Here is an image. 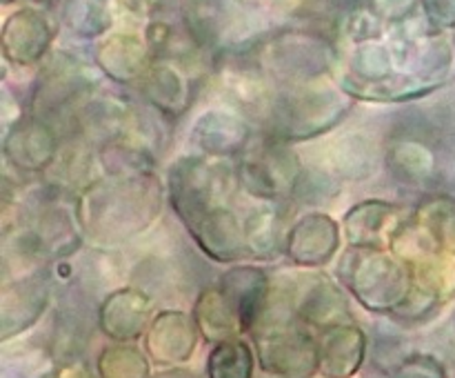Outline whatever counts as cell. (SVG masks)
Masks as SVG:
<instances>
[{"mask_svg": "<svg viewBox=\"0 0 455 378\" xmlns=\"http://www.w3.org/2000/svg\"><path fill=\"white\" fill-rule=\"evenodd\" d=\"M260 367L278 378H311L318 374V338L293 314L291 301L284 311L265 307V314L251 329Z\"/></svg>", "mask_w": 455, "mask_h": 378, "instance_id": "cell-1", "label": "cell"}, {"mask_svg": "<svg viewBox=\"0 0 455 378\" xmlns=\"http://www.w3.org/2000/svg\"><path fill=\"white\" fill-rule=\"evenodd\" d=\"M340 278L360 305L378 314H394L413 287L411 267L373 247L351 252L342 261Z\"/></svg>", "mask_w": 455, "mask_h": 378, "instance_id": "cell-2", "label": "cell"}, {"mask_svg": "<svg viewBox=\"0 0 455 378\" xmlns=\"http://www.w3.org/2000/svg\"><path fill=\"white\" fill-rule=\"evenodd\" d=\"M367 356V336L354 323L333 325L318 334V374L323 378H351Z\"/></svg>", "mask_w": 455, "mask_h": 378, "instance_id": "cell-3", "label": "cell"}, {"mask_svg": "<svg viewBox=\"0 0 455 378\" xmlns=\"http://www.w3.org/2000/svg\"><path fill=\"white\" fill-rule=\"evenodd\" d=\"M198 325L182 311H160L145 336L147 354L158 365H180L194 356Z\"/></svg>", "mask_w": 455, "mask_h": 378, "instance_id": "cell-4", "label": "cell"}, {"mask_svg": "<svg viewBox=\"0 0 455 378\" xmlns=\"http://www.w3.org/2000/svg\"><path fill=\"white\" fill-rule=\"evenodd\" d=\"M291 301L293 314L307 327L327 329L333 325L351 323V311L347 305V298L342 296L340 289L324 276H311L309 283L300 287Z\"/></svg>", "mask_w": 455, "mask_h": 378, "instance_id": "cell-5", "label": "cell"}, {"mask_svg": "<svg viewBox=\"0 0 455 378\" xmlns=\"http://www.w3.org/2000/svg\"><path fill=\"white\" fill-rule=\"evenodd\" d=\"M151 301L140 289H116L100 305V329L116 342L136 341L149 329Z\"/></svg>", "mask_w": 455, "mask_h": 378, "instance_id": "cell-6", "label": "cell"}, {"mask_svg": "<svg viewBox=\"0 0 455 378\" xmlns=\"http://www.w3.org/2000/svg\"><path fill=\"white\" fill-rule=\"evenodd\" d=\"M218 287L234 305L240 325H243V332H251L265 314L267 302H269V276L258 267H235V269L225 271L220 276Z\"/></svg>", "mask_w": 455, "mask_h": 378, "instance_id": "cell-7", "label": "cell"}, {"mask_svg": "<svg viewBox=\"0 0 455 378\" xmlns=\"http://www.w3.org/2000/svg\"><path fill=\"white\" fill-rule=\"evenodd\" d=\"M336 249L338 227L324 216H311L289 234L284 252L296 265L320 267L331 261Z\"/></svg>", "mask_w": 455, "mask_h": 378, "instance_id": "cell-8", "label": "cell"}, {"mask_svg": "<svg viewBox=\"0 0 455 378\" xmlns=\"http://www.w3.org/2000/svg\"><path fill=\"white\" fill-rule=\"evenodd\" d=\"M49 301L47 285L40 278L20 280L16 287H4L3 294V338L25 332L40 318Z\"/></svg>", "mask_w": 455, "mask_h": 378, "instance_id": "cell-9", "label": "cell"}, {"mask_svg": "<svg viewBox=\"0 0 455 378\" xmlns=\"http://www.w3.org/2000/svg\"><path fill=\"white\" fill-rule=\"evenodd\" d=\"M194 320L198 325L200 336L204 341L213 342V345L235 338L243 332V325H240L234 305L218 285L216 287H207L200 294L194 307Z\"/></svg>", "mask_w": 455, "mask_h": 378, "instance_id": "cell-10", "label": "cell"}, {"mask_svg": "<svg viewBox=\"0 0 455 378\" xmlns=\"http://www.w3.org/2000/svg\"><path fill=\"white\" fill-rule=\"evenodd\" d=\"M253 350L240 338L213 345L207 358L209 378H253Z\"/></svg>", "mask_w": 455, "mask_h": 378, "instance_id": "cell-11", "label": "cell"}, {"mask_svg": "<svg viewBox=\"0 0 455 378\" xmlns=\"http://www.w3.org/2000/svg\"><path fill=\"white\" fill-rule=\"evenodd\" d=\"M100 378H149V360L138 347L116 342L98 356Z\"/></svg>", "mask_w": 455, "mask_h": 378, "instance_id": "cell-12", "label": "cell"}, {"mask_svg": "<svg viewBox=\"0 0 455 378\" xmlns=\"http://www.w3.org/2000/svg\"><path fill=\"white\" fill-rule=\"evenodd\" d=\"M391 378H449L447 369L435 356L411 354L391 372Z\"/></svg>", "mask_w": 455, "mask_h": 378, "instance_id": "cell-13", "label": "cell"}, {"mask_svg": "<svg viewBox=\"0 0 455 378\" xmlns=\"http://www.w3.org/2000/svg\"><path fill=\"white\" fill-rule=\"evenodd\" d=\"M44 378H92V374L84 372L83 367H76V365H69V367H60L56 372L47 374Z\"/></svg>", "mask_w": 455, "mask_h": 378, "instance_id": "cell-14", "label": "cell"}, {"mask_svg": "<svg viewBox=\"0 0 455 378\" xmlns=\"http://www.w3.org/2000/svg\"><path fill=\"white\" fill-rule=\"evenodd\" d=\"M154 378H196L194 374L187 372V369H167V372H160Z\"/></svg>", "mask_w": 455, "mask_h": 378, "instance_id": "cell-15", "label": "cell"}]
</instances>
